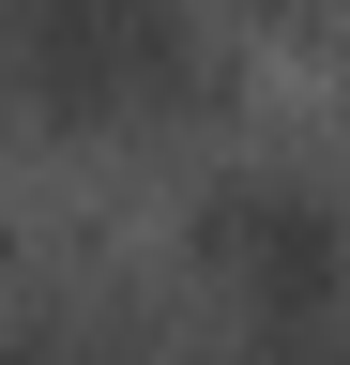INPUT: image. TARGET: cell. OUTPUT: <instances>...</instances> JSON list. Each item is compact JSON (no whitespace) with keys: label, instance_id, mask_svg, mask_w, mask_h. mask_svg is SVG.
Instances as JSON below:
<instances>
[{"label":"cell","instance_id":"6da1fadb","mask_svg":"<svg viewBox=\"0 0 350 365\" xmlns=\"http://www.w3.org/2000/svg\"><path fill=\"white\" fill-rule=\"evenodd\" d=\"M0 76L46 137H138L213 91V31L183 0H0Z\"/></svg>","mask_w":350,"mask_h":365},{"label":"cell","instance_id":"7a4b0ae2","mask_svg":"<svg viewBox=\"0 0 350 365\" xmlns=\"http://www.w3.org/2000/svg\"><path fill=\"white\" fill-rule=\"evenodd\" d=\"M198 259L259 335H320L350 304V198L304 182V168H244V182L198 198Z\"/></svg>","mask_w":350,"mask_h":365},{"label":"cell","instance_id":"3957f363","mask_svg":"<svg viewBox=\"0 0 350 365\" xmlns=\"http://www.w3.org/2000/svg\"><path fill=\"white\" fill-rule=\"evenodd\" d=\"M0 365H138V335L92 319V304H46V319H16V335H0Z\"/></svg>","mask_w":350,"mask_h":365}]
</instances>
